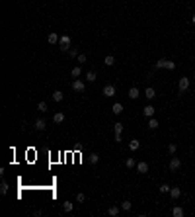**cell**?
<instances>
[{
    "mask_svg": "<svg viewBox=\"0 0 195 217\" xmlns=\"http://www.w3.org/2000/svg\"><path fill=\"white\" fill-rule=\"evenodd\" d=\"M154 112H156V110H154L150 104H148V106H144V108H143V113L146 115V118H154Z\"/></svg>",
    "mask_w": 195,
    "mask_h": 217,
    "instance_id": "obj_10",
    "label": "cell"
},
{
    "mask_svg": "<svg viewBox=\"0 0 195 217\" xmlns=\"http://www.w3.org/2000/svg\"><path fill=\"white\" fill-rule=\"evenodd\" d=\"M72 90H74V92H84V90H86V84H84V80H78V78H74V82H72Z\"/></svg>",
    "mask_w": 195,
    "mask_h": 217,
    "instance_id": "obj_4",
    "label": "cell"
},
{
    "mask_svg": "<svg viewBox=\"0 0 195 217\" xmlns=\"http://www.w3.org/2000/svg\"><path fill=\"white\" fill-rule=\"evenodd\" d=\"M119 211H121L119 205H111V208L107 209V215H109V217H117V215H119Z\"/></svg>",
    "mask_w": 195,
    "mask_h": 217,
    "instance_id": "obj_11",
    "label": "cell"
},
{
    "mask_svg": "<svg viewBox=\"0 0 195 217\" xmlns=\"http://www.w3.org/2000/svg\"><path fill=\"white\" fill-rule=\"evenodd\" d=\"M63 98H65V94H63L60 90H55V92H53V100H55L57 104H59V102H63Z\"/></svg>",
    "mask_w": 195,
    "mask_h": 217,
    "instance_id": "obj_16",
    "label": "cell"
},
{
    "mask_svg": "<svg viewBox=\"0 0 195 217\" xmlns=\"http://www.w3.org/2000/svg\"><path fill=\"white\" fill-rule=\"evenodd\" d=\"M137 172H139V174H146V172H148V162H144V161L137 162Z\"/></svg>",
    "mask_w": 195,
    "mask_h": 217,
    "instance_id": "obj_5",
    "label": "cell"
},
{
    "mask_svg": "<svg viewBox=\"0 0 195 217\" xmlns=\"http://www.w3.org/2000/svg\"><path fill=\"white\" fill-rule=\"evenodd\" d=\"M158 125H160V123H158L154 118H148V127H150V129H156Z\"/></svg>",
    "mask_w": 195,
    "mask_h": 217,
    "instance_id": "obj_28",
    "label": "cell"
},
{
    "mask_svg": "<svg viewBox=\"0 0 195 217\" xmlns=\"http://www.w3.org/2000/svg\"><path fill=\"white\" fill-rule=\"evenodd\" d=\"M127 96H129L131 100H137L140 96V90L137 88V86H133V88H129V92H127Z\"/></svg>",
    "mask_w": 195,
    "mask_h": 217,
    "instance_id": "obj_8",
    "label": "cell"
},
{
    "mask_svg": "<svg viewBox=\"0 0 195 217\" xmlns=\"http://www.w3.org/2000/svg\"><path fill=\"white\" fill-rule=\"evenodd\" d=\"M76 202H78V203H84V202H86V196H84V194H78V196H76Z\"/></svg>",
    "mask_w": 195,
    "mask_h": 217,
    "instance_id": "obj_35",
    "label": "cell"
},
{
    "mask_svg": "<svg viewBox=\"0 0 195 217\" xmlns=\"http://www.w3.org/2000/svg\"><path fill=\"white\" fill-rule=\"evenodd\" d=\"M176 151H178V147L176 145H174V143H170V145H168V153H170V155H176Z\"/></svg>",
    "mask_w": 195,
    "mask_h": 217,
    "instance_id": "obj_30",
    "label": "cell"
},
{
    "mask_svg": "<svg viewBox=\"0 0 195 217\" xmlns=\"http://www.w3.org/2000/svg\"><path fill=\"white\" fill-rule=\"evenodd\" d=\"M8 182H6V180H2V184H0V194H8Z\"/></svg>",
    "mask_w": 195,
    "mask_h": 217,
    "instance_id": "obj_27",
    "label": "cell"
},
{
    "mask_svg": "<svg viewBox=\"0 0 195 217\" xmlns=\"http://www.w3.org/2000/svg\"><path fill=\"white\" fill-rule=\"evenodd\" d=\"M170 196H172V199H178L181 196V190L180 188H172V190H170Z\"/></svg>",
    "mask_w": 195,
    "mask_h": 217,
    "instance_id": "obj_19",
    "label": "cell"
},
{
    "mask_svg": "<svg viewBox=\"0 0 195 217\" xmlns=\"http://www.w3.org/2000/svg\"><path fill=\"white\" fill-rule=\"evenodd\" d=\"M191 22H193V24H195V14H193V18H191Z\"/></svg>",
    "mask_w": 195,
    "mask_h": 217,
    "instance_id": "obj_37",
    "label": "cell"
},
{
    "mask_svg": "<svg viewBox=\"0 0 195 217\" xmlns=\"http://www.w3.org/2000/svg\"><path fill=\"white\" fill-rule=\"evenodd\" d=\"M76 61H78V65H82V63H86V55H82V53H80V55L76 57Z\"/></svg>",
    "mask_w": 195,
    "mask_h": 217,
    "instance_id": "obj_34",
    "label": "cell"
},
{
    "mask_svg": "<svg viewBox=\"0 0 195 217\" xmlns=\"http://www.w3.org/2000/svg\"><path fill=\"white\" fill-rule=\"evenodd\" d=\"M178 88H180V92H187L189 90V78L187 76H181L180 80H178Z\"/></svg>",
    "mask_w": 195,
    "mask_h": 217,
    "instance_id": "obj_2",
    "label": "cell"
},
{
    "mask_svg": "<svg viewBox=\"0 0 195 217\" xmlns=\"http://www.w3.org/2000/svg\"><path fill=\"white\" fill-rule=\"evenodd\" d=\"M193 78H195V72H193Z\"/></svg>",
    "mask_w": 195,
    "mask_h": 217,
    "instance_id": "obj_38",
    "label": "cell"
},
{
    "mask_svg": "<svg viewBox=\"0 0 195 217\" xmlns=\"http://www.w3.org/2000/svg\"><path fill=\"white\" fill-rule=\"evenodd\" d=\"M63 209H65L66 213H70L72 209H74V203H72V202H65V203H63Z\"/></svg>",
    "mask_w": 195,
    "mask_h": 217,
    "instance_id": "obj_22",
    "label": "cell"
},
{
    "mask_svg": "<svg viewBox=\"0 0 195 217\" xmlns=\"http://www.w3.org/2000/svg\"><path fill=\"white\" fill-rule=\"evenodd\" d=\"M37 110L45 113V112H47V102H39V104H37Z\"/></svg>",
    "mask_w": 195,
    "mask_h": 217,
    "instance_id": "obj_32",
    "label": "cell"
},
{
    "mask_svg": "<svg viewBox=\"0 0 195 217\" xmlns=\"http://www.w3.org/2000/svg\"><path fill=\"white\" fill-rule=\"evenodd\" d=\"M86 80H88V82H96V80H98L96 72H94V71H88V72H86Z\"/></svg>",
    "mask_w": 195,
    "mask_h": 217,
    "instance_id": "obj_18",
    "label": "cell"
},
{
    "mask_svg": "<svg viewBox=\"0 0 195 217\" xmlns=\"http://www.w3.org/2000/svg\"><path fill=\"white\" fill-rule=\"evenodd\" d=\"M53 121H55L57 125H59V123H63V121H65V113H63V112H57L55 115H53Z\"/></svg>",
    "mask_w": 195,
    "mask_h": 217,
    "instance_id": "obj_13",
    "label": "cell"
},
{
    "mask_svg": "<svg viewBox=\"0 0 195 217\" xmlns=\"http://www.w3.org/2000/svg\"><path fill=\"white\" fill-rule=\"evenodd\" d=\"M59 47L63 49V51H68V49H70V35H60Z\"/></svg>",
    "mask_w": 195,
    "mask_h": 217,
    "instance_id": "obj_1",
    "label": "cell"
},
{
    "mask_svg": "<svg viewBox=\"0 0 195 217\" xmlns=\"http://www.w3.org/2000/svg\"><path fill=\"white\" fill-rule=\"evenodd\" d=\"M168 63H170L168 59H158L154 66H156V69H168Z\"/></svg>",
    "mask_w": 195,
    "mask_h": 217,
    "instance_id": "obj_15",
    "label": "cell"
},
{
    "mask_svg": "<svg viewBox=\"0 0 195 217\" xmlns=\"http://www.w3.org/2000/svg\"><path fill=\"white\" fill-rule=\"evenodd\" d=\"M139 147H140V141H137V139H133V141L129 143V149H131V151H137Z\"/></svg>",
    "mask_w": 195,
    "mask_h": 217,
    "instance_id": "obj_26",
    "label": "cell"
},
{
    "mask_svg": "<svg viewBox=\"0 0 195 217\" xmlns=\"http://www.w3.org/2000/svg\"><path fill=\"white\" fill-rule=\"evenodd\" d=\"M70 75H72V78H78V76L82 75V69H80V66H72V71H70Z\"/></svg>",
    "mask_w": 195,
    "mask_h": 217,
    "instance_id": "obj_20",
    "label": "cell"
},
{
    "mask_svg": "<svg viewBox=\"0 0 195 217\" xmlns=\"http://www.w3.org/2000/svg\"><path fill=\"white\" fill-rule=\"evenodd\" d=\"M115 86L113 84H106L103 86V96H106V98H113V96H115Z\"/></svg>",
    "mask_w": 195,
    "mask_h": 217,
    "instance_id": "obj_3",
    "label": "cell"
},
{
    "mask_svg": "<svg viewBox=\"0 0 195 217\" xmlns=\"http://www.w3.org/2000/svg\"><path fill=\"white\" fill-rule=\"evenodd\" d=\"M158 190H160V192H162V194H170V190H172V188H170V186H168V184H162V186H160V188H158Z\"/></svg>",
    "mask_w": 195,
    "mask_h": 217,
    "instance_id": "obj_33",
    "label": "cell"
},
{
    "mask_svg": "<svg viewBox=\"0 0 195 217\" xmlns=\"http://www.w3.org/2000/svg\"><path fill=\"white\" fill-rule=\"evenodd\" d=\"M144 96H146L148 100H154V96H156V90H154L152 86H148V88L144 90Z\"/></svg>",
    "mask_w": 195,
    "mask_h": 217,
    "instance_id": "obj_14",
    "label": "cell"
},
{
    "mask_svg": "<svg viewBox=\"0 0 195 217\" xmlns=\"http://www.w3.org/2000/svg\"><path fill=\"white\" fill-rule=\"evenodd\" d=\"M33 127L37 129V131H45V127H47V123H45V119H35V123H33Z\"/></svg>",
    "mask_w": 195,
    "mask_h": 217,
    "instance_id": "obj_9",
    "label": "cell"
},
{
    "mask_svg": "<svg viewBox=\"0 0 195 217\" xmlns=\"http://www.w3.org/2000/svg\"><path fill=\"white\" fill-rule=\"evenodd\" d=\"M111 112L115 113V115H121V113H123V104H119V102H115V104L111 106Z\"/></svg>",
    "mask_w": 195,
    "mask_h": 217,
    "instance_id": "obj_12",
    "label": "cell"
},
{
    "mask_svg": "<svg viewBox=\"0 0 195 217\" xmlns=\"http://www.w3.org/2000/svg\"><path fill=\"white\" fill-rule=\"evenodd\" d=\"M68 55H70V57H72V59H76V57H78V55H80V53H78V49H76V47H74V49L70 47V49H68Z\"/></svg>",
    "mask_w": 195,
    "mask_h": 217,
    "instance_id": "obj_31",
    "label": "cell"
},
{
    "mask_svg": "<svg viewBox=\"0 0 195 217\" xmlns=\"http://www.w3.org/2000/svg\"><path fill=\"white\" fill-rule=\"evenodd\" d=\"M181 166V161L178 159V156H172V161H170V164H168V168L170 170H178Z\"/></svg>",
    "mask_w": 195,
    "mask_h": 217,
    "instance_id": "obj_6",
    "label": "cell"
},
{
    "mask_svg": "<svg viewBox=\"0 0 195 217\" xmlns=\"http://www.w3.org/2000/svg\"><path fill=\"white\" fill-rule=\"evenodd\" d=\"M174 69H176V63L170 61V63H168V71H174Z\"/></svg>",
    "mask_w": 195,
    "mask_h": 217,
    "instance_id": "obj_36",
    "label": "cell"
},
{
    "mask_svg": "<svg viewBox=\"0 0 195 217\" xmlns=\"http://www.w3.org/2000/svg\"><path fill=\"white\" fill-rule=\"evenodd\" d=\"M103 63H106V66H113V65H115V57H113V55H107L106 59H103Z\"/></svg>",
    "mask_w": 195,
    "mask_h": 217,
    "instance_id": "obj_17",
    "label": "cell"
},
{
    "mask_svg": "<svg viewBox=\"0 0 195 217\" xmlns=\"http://www.w3.org/2000/svg\"><path fill=\"white\" fill-rule=\"evenodd\" d=\"M59 39H60L59 33H55V31L47 35V43H49V45H57V43H59Z\"/></svg>",
    "mask_w": 195,
    "mask_h": 217,
    "instance_id": "obj_7",
    "label": "cell"
},
{
    "mask_svg": "<svg viewBox=\"0 0 195 217\" xmlns=\"http://www.w3.org/2000/svg\"><path fill=\"white\" fill-rule=\"evenodd\" d=\"M98 161H100V155L98 153H90V164H98Z\"/></svg>",
    "mask_w": 195,
    "mask_h": 217,
    "instance_id": "obj_25",
    "label": "cell"
},
{
    "mask_svg": "<svg viewBox=\"0 0 195 217\" xmlns=\"http://www.w3.org/2000/svg\"><path fill=\"white\" fill-rule=\"evenodd\" d=\"M172 215H174V217H181V215H183V208H180V205H176V208L172 209Z\"/></svg>",
    "mask_w": 195,
    "mask_h": 217,
    "instance_id": "obj_21",
    "label": "cell"
},
{
    "mask_svg": "<svg viewBox=\"0 0 195 217\" xmlns=\"http://www.w3.org/2000/svg\"><path fill=\"white\" fill-rule=\"evenodd\" d=\"M113 131H115V133H123V125H121V121L113 123Z\"/></svg>",
    "mask_w": 195,
    "mask_h": 217,
    "instance_id": "obj_29",
    "label": "cell"
},
{
    "mask_svg": "<svg viewBox=\"0 0 195 217\" xmlns=\"http://www.w3.org/2000/svg\"><path fill=\"white\" fill-rule=\"evenodd\" d=\"M125 166H127V168H135V166H137V161L133 159V156H129V159L125 161Z\"/></svg>",
    "mask_w": 195,
    "mask_h": 217,
    "instance_id": "obj_23",
    "label": "cell"
},
{
    "mask_svg": "<svg viewBox=\"0 0 195 217\" xmlns=\"http://www.w3.org/2000/svg\"><path fill=\"white\" fill-rule=\"evenodd\" d=\"M131 208H133V203H131L129 199H125V202H121V209H123V211H129Z\"/></svg>",
    "mask_w": 195,
    "mask_h": 217,
    "instance_id": "obj_24",
    "label": "cell"
}]
</instances>
